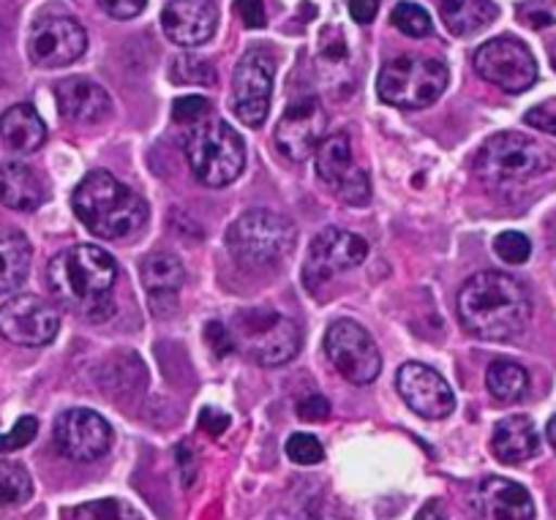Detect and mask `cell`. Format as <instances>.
Here are the masks:
<instances>
[{
	"label": "cell",
	"mask_w": 556,
	"mask_h": 520,
	"mask_svg": "<svg viewBox=\"0 0 556 520\" xmlns=\"http://www.w3.org/2000/svg\"><path fill=\"white\" fill-rule=\"evenodd\" d=\"M99 7L104 9L110 17L131 20L137 17V14H142V9L148 7V0H99Z\"/></svg>",
	"instance_id": "obj_41"
},
{
	"label": "cell",
	"mask_w": 556,
	"mask_h": 520,
	"mask_svg": "<svg viewBox=\"0 0 556 520\" xmlns=\"http://www.w3.org/2000/svg\"><path fill=\"white\" fill-rule=\"evenodd\" d=\"M287 455L301 466H317L325 458V447L314 433H292L287 439Z\"/></svg>",
	"instance_id": "obj_34"
},
{
	"label": "cell",
	"mask_w": 556,
	"mask_h": 520,
	"mask_svg": "<svg viewBox=\"0 0 556 520\" xmlns=\"http://www.w3.org/2000/svg\"><path fill=\"white\" fill-rule=\"evenodd\" d=\"M218 9L213 0H169L162 12V28L173 45L194 50L216 34Z\"/></svg>",
	"instance_id": "obj_19"
},
{
	"label": "cell",
	"mask_w": 556,
	"mask_h": 520,
	"mask_svg": "<svg viewBox=\"0 0 556 520\" xmlns=\"http://www.w3.org/2000/svg\"><path fill=\"white\" fill-rule=\"evenodd\" d=\"M55 101L61 115L66 117L68 123H79V126H90V123L104 121L112 110L110 93L88 77L63 79L55 88Z\"/></svg>",
	"instance_id": "obj_21"
},
{
	"label": "cell",
	"mask_w": 556,
	"mask_h": 520,
	"mask_svg": "<svg viewBox=\"0 0 556 520\" xmlns=\"http://www.w3.org/2000/svg\"><path fill=\"white\" fill-rule=\"evenodd\" d=\"M34 496V480L23 464L0 458V507H17Z\"/></svg>",
	"instance_id": "obj_30"
},
{
	"label": "cell",
	"mask_w": 556,
	"mask_h": 520,
	"mask_svg": "<svg viewBox=\"0 0 556 520\" xmlns=\"http://www.w3.org/2000/svg\"><path fill=\"white\" fill-rule=\"evenodd\" d=\"M415 520H445V515H442L440 504H437V502H429V504H424V507L417 509Z\"/></svg>",
	"instance_id": "obj_46"
},
{
	"label": "cell",
	"mask_w": 556,
	"mask_h": 520,
	"mask_svg": "<svg viewBox=\"0 0 556 520\" xmlns=\"http://www.w3.org/2000/svg\"><path fill=\"white\" fill-rule=\"evenodd\" d=\"M440 14L453 36H475L500 17V9L494 0H442Z\"/></svg>",
	"instance_id": "obj_26"
},
{
	"label": "cell",
	"mask_w": 556,
	"mask_h": 520,
	"mask_svg": "<svg viewBox=\"0 0 556 520\" xmlns=\"http://www.w3.org/2000/svg\"><path fill=\"white\" fill-rule=\"evenodd\" d=\"M36 433H39V420H36L34 415L20 417L17 426H14L12 431L0 433V455L17 453V449L28 447V444L36 439Z\"/></svg>",
	"instance_id": "obj_37"
},
{
	"label": "cell",
	"mask_w": 556,
	"mask_h": 520,
	"mask_svg": "<svg viewBox=\"0 0 556 520\" xmlns=\"http://www.w3.org/2000/svg\"><path fill=\"white\" fill-rule=\"evenodd\" d=\"M235 346L260 366H285L295 360L301 350V327L290 316L270 308H245L235 314V327H229Z\"/></svg>",
	"instance_id": "obj_5"
},
{
	"label": "cell",
	"mask_w": 556,
	"mask_h": 520,
	"mask_svg": "<svg viewBox=\"0 0 556 520\" xmlns=\"http://www.w3.org/2000/svg\"><path fill=\"white\" fill-rule=\"evenodd\" d=\"M200 428L205 433H211V436H222V433L229 428V417L222 415V411L205 409L200 415Z\"/></svg>",
	"instance_id": "obj_44"
},
{
	"label": "cell",
	"mask_w": 556,
	"mask_h": 520,
	"mask_svg": "<svg viewBox=\"0 0 556 520\" xmlns=\"http://www.w3.org/2000/svg\"><path fill=\"white\" fill-rule=\"evenodd\" d=\"M235 12H238L240 23L245 28H265L267 25V14L265 7H262V0H235Z\"/></svg>",
	"instance_id": "obj_40"
},
{
	"label": "cell",
	"mask_w": 556,
	"mask_h": 520,
	"mask_svg": "<svg viewBox=\"0 0 556 520\" xmlns=\"http://www.w3.org/2000/svg\"><path fill=\"white\" fill-rule=\"evenodd\" d=\"M551 66L556 68V47H554V50H551Z\"/></svg>",
	"instance_id": "obj_48"
},
{
	"label": "cell",
	"mask_w": 556,
	"mask_h": 520,
	"mask_svg": "<svg viewBox=\"0 0 556 520\" xmlns=\"http://www.w3.org/2000/svg\"><path fill=\"white\" fill-rule=\"evenodd\" d=\"M276 61L267 50H249L232 74V110L249 128H260L267 121L273 96Z\"/></svg>",
	"instance_id": "obj_12"
},
{
	"label": "cell",
	"mask_w": 556,
	"mask_h": 520,
	"mask_svg": "<svg viewBox=\"0 0 556 520\" xmlns=\"http://www.w3.org/2000/svg\"><path fill=\"white\" fill-rule=\"evenodd\" d=\"M475 72L505 93H523L538 83V63L529 47L513 36H500L475 52Z\"/></svg>",
	"instance_id": "obj_10"
},
{
	"label": "cell",
	"mask_w": 556,
	"mask_h": 520,
	"mask_svg": "<svg viewBox=\"0 0 556 520\" xmlns=\"http://www.w3.org/2000/svg\"><path fill=\"white\" fill-rule=\"evenodd\" d=\"M205 341L216 357H227L238 350L232 332H229V327H224L222 321H211V325L205 327Z\"/></svg>",
	"instance_id": "obj_39"
},
{
	"label": "cell",
	"mask_w": 556,
	"mask_h": 520,
	"mask_svg": "<svg viewBox=\"0 0 556 520\" xmlns=\"http://www.w3.org/2000/svg\"><path fill=\"white\" fill-rule=\"evenodd\" d=\"M325 355L336 371L352 384H371L382 371V355L366 327L352 319H339L325 332Z\"/></svg>",
	"instance_id": "obj_9"
},
{
	"label": "cell",
	"mask_w": 556,
	"mask_h": 520,
	"mask_svg": "<svg viewBox=\"0 0 556 520\" xmlns=\"http://www.w3.org/2000/svg\"><path fill=\"white\" fill-rule=\"evenodd\" d=\"M379 12V0H350V14L357 25L374 23Z\"/></svg>",
	"instance_id": "obj_43"
},
{
	"label": "cell",
	"mask_w": 556,
	"mask_h": 520,
	"mask_svg": "<svg viewBox=\"0 0 556 520\" xmlns=\"http://www.w3.org/2000/svg\"><path fill=\"white\" fill-rule=\"evenodd\" d=\"M328 415H330V404L317 393L306 395V398L298 404V417L306 422H323V420H328Z\"/></svg>",
	"instance_id": "obj_42"
},
{
	"label": "cell",
	"mask_w": 556,
	"mask_h": 520,
	"mask_svg": "<svg viewBox=\"0 0 556 520\" xmlns=\"http://www.w3.org/2000/svg\"><path fill=\"white\" fill-rule=\"evenodd\" d=\"M390 23H393L395 30H401L409 39H426L431 34V14L426 12L424 7H417V3H399L390 14Z\"/></svg>",
	"instance_id": "obj_32"
},
{
	"label": "cell",
	"mask_w": 556,
	"mask_h": 520,
	"mask_svg": "<svg viewBox=\"0 0 556 520\" xmlns=\"http://www.w3.org/2000/svg\"><path fill=\"white\" fill-rule=\"evenodd\" d=\"M186 158L194 178L207 189H224L240 178L245 166V142L227 121L207 117L191 126L186 137Z\"/></svg>",
	"instance_id": "obj_4"
},
{
	"label": "cell",
	"mask_w": 556,
	"mask_h": 520,
	"mask_svg": "<svg viewBox=\"0 0 556 520\" xmlns=\"http://www.w3.org/2000/svg\"><path fill=\"white\" fill-rule=\"evenodd\" d=\"M368 256V240L346 229L328 227L312 240L308 249L306 265H303V281L312 292L330 281V278L341 276L346 270H355L366 262Z\"/></svg>",
	"instance_id": "obj_11"
},
{
	"label": "cell",
	"mask_w": 556,
	"mask_h": 520,
	"mask_svg": "<svg viewBox=\"0 0 556 520\" xmlns=\"http://www.w3.org/2000/svg\"><path fill=\"white\" fill-rule=\"evenodd\" d=\"M532 316V300L518 278L483 270L458 292V319L480 341H510L521 335Z\"/></svg>",
	"instance_id": "obj_2"
},
{
	"label": "cell",
	"mask_w": 556,
	"mask_h": 520,
	"mask_svg": "<svg viewBox=\"0 0 556 520\" xmlns=\"http://www.w3.org/2000/svg\"><path fill=\"white\" fill-rule=\"evenodd\" d=\"M295 224L290 218L278 216V213L265 211V207L245 211L227 229L229 254L245 267L276 265L285 256H290V251L295 249Z\"/></svg>",
	"instance_id": "obj_6"
},
{
	"label": "cell",
	"mask_w": 556,
	"mask_h": 520,
	"mask_svg": "<svg viewBox=\"0 0 556 520\" xmlns=\"http://www.w3.org/2000/svg\"><path fill=\"white\" fill-rule=\"evenodd\" d=\"M55 444L72 460H99L112 447V428L99 411L68 409L55 420Z\"/></svg>",
	"instance_id": "obj_17"
},
{
	"label": "cell",
	"mask_w": 556,
	"mask_h": 520,
	"mask_svg": "<svg viewBox=\"0 0 556 520\" xmlns=\"http://www.w3.org/2000/svg\"><path fill=\"white\" fill-rule=\"evenodd\" d=\"M47 196H50V189L34 166L23 164V161L0 164V205L9 211L30 213L39 211Z\"/></svg>",
	"instance_id": "obj_23"
},
{
	"label": "cell",
	"mask_w": 556,
	"mask_h": 520,
	"mask_svg": "<svg viewBox=\"0 0 556 520\" xmlns=\"http://www.w3.org/2000/svg\"><path fill=\"white\" fill-rule=\"evenodd\" d=\"M115 259L99 245H72L52 256L47 267L52 297L88 321H104L115 314Z\"/></svg>",
	"instance_id": "obj_1"
},
{
	"label": "cell",
	"mask_w": 556,
	"mask_h": 520,
	"mask_svg": "<svg viewBox=\"0 0 556 520\" xmlns=\"http://www.w3.org/2000/svg\"><path fill=\"white\" fill-rule=\"evenodd\" d=\"M139 276H142V287H146L148 300H151L156 314H169V310H175V305H178V292L186 281V270L184 265H180L178 256L167 254V251H156V254L142 259Z\"/></svg>",
	"instance_id": "obj_22"
},
{
	"label": "cell",
	"mask_w": 556,
	"mask_h": 520,
	"mask_svg": "<svg viewBox=\"0 0 556 520\" xmlns=\"http://www.w3.org/2000/svg\"><path fill=\"white\" fill-rule=\"evenodd\" d=\"M74 520H142V515L121 498H99L74 509Z\"/></svg>",
	"instance_id": "obj_33"
},
{
	"label": "cell",
	"mask_w": 556,
	"mask_h": 520,
	"mask_svg": "<svg viewBox=\"0 0 556 520\" xmlns=\"http://www.w3.org/2000/svg\"><path fill=\"white\" fill-rule=\"evenodd\" d=\"M551 166L548 153L529 137L516 131H502L485 139L475 155V172L485 183L510 186L523 183Z\"/></svg>",
	"instance_id": "obj_8"
},
{
	"label": "cell",
	"mask_w": 556,
	"mask_h": 520,
	"mask_svg": "<svg viewBox=\"0 0 556 520\" xmlns=\"http://www.w3.org/2000/svg\"><path fill=\"white\" fill-rule=\"evenodd\" d=\"M545 439H548L551 449H554V453H556V415L551 417L548 426H545Z\"/></svg>",
	"instance_id": "obj_47"
},
{
	"label": "cell",
	"mask_w": 556,
	"mask_h": 520,
	"mask_svg": "<svg viewBox=\"0 0 556 520\" xmlns=\"http://www.w3.org/2000/svg\"><path fill=\"white\" fill-rule=\"evenodd\" d=\"M485 388L500 404H516L529 388V373L513 360H494L485 371Z\"/></svg>",
	"instance_id": "obj_28"
},
{
	"label": "cell",
	"mask_w": 556,
	"mask_h": 520,
	"mask_svg": "<svg viewBox=\"0 0 556 520\" xmlns=\"http://www.w3.org/2000/svg\"><path fill=\"white\" fill-rule=\"evenodd\" d=\"M496 458L507 466L523 464L540 453V436L534 422L527 415H513L496 422L494 442H491Z\"/></svg>",
	"instance_id": "obj_24"
},
{
	"label": "cell",
	"mask_w": 556,
	"mask_h": 520,
	"mask_svg": "<svg viewBox=\"0 0 556 520\" xmlns=\"http://www.w3.org/2000/svg\"><path fill=\"white\" fill-rule=\"evenodd\" d=\"M317 175L330 191L341 196L346 205H368L371 200V183L368 175L355 166L352 158V144L346 134H330L317 148Z\"/></svg>",
	"instance_id": "obj_15"
},
{
	"label": "cell",
	"mask_w": 556,
	"mask_h": 520,
	"mask_svg": "<svg viewBox=\"0 0 556 520\" xmlns=\"http://www.w3.org/2000/svg\"><path fill=\"white\" fill-rule=\"evenodd\" d=\"M523 123L532 128H538V131L556 134V115H551L548 110H529L527 115H523Z\"/></svg>",
	"instance_id": "obj_45"
},
{
	"label": "cell",
	"mask_w": 556,
	"mask_h": 520,
	"mask_svg": "<svg viewBox=\"0 0 556 520\" xmlns=\"http://www.w3.org/2000/svg\"><path fill=\"white\" fill-rule=\"evenodd\" d=\"M328 115L317 99H301L290 104L278 121L276 144L290 161H306L317 153L319 142L325 139Z\"/></svg>",
	"instance_id": "obj_18"
},
{
	"label": "cell",
	"mask_w": 556,
	"mask_h": 520,
	"mask_svg": "<svg viewBox=\"0 0 556 520\" xmlns=\"http://www.w3.org/2000/svg\"><path fill=\"white\" fill-rule=\"evenodd\" d=\"M88 50V34L68 14H45L30 25L28 58L39 68H61Z\"/></svg>",
	"instance_id": "obj_13"
},
{
	"label": "cell",
	"mask_w": 556,
	"mask_h": 520,
	"mask_svg": "<svg viewBox=\"0 0 556 520\" xmlns=\"http://www.w3.org/2000/svg\"><path fill=\"white\" fill-rule=\"evenodd\" d=\"M447 66L437 58L401 55L384 63L377 77V93L384 104L399 110H426L447 88Z\"/></svg>",
	"instance_id": "obj_7"
},
{
	"label": "cell",
	"mask_w": 556,
	"mask_h": 520,
	"mask_svg": "<svg viewBox=\"0 0 556 520\" xmlns=\"http://www.w3.org/2000/svg\"><path fill=\"white\" fill-rule=\"evenodd\" d=\"M0 139L12 153H36L47 142V126L30 104H14L0 117Z\"/></svg>",
	"instance_id": "obj_25"
},
{
	"label": "cell",
	"mask_w": 556,
	"mask_h": 520,
	"mask_svg": "<svg viewBox=\"0 0 556 520\" xmlns=\"http://www.w3.org/2000/svg\"><path fill=\"white\" fill-rule=\"evenodd\" d=\"M475 507L483 520H534V502L527 487L505 477H485Z\"/></svg>",
	"instance_id": "obj_20"
},
{
	"label": "cell",
	"mask_w": 556,
	"mask_h": 520,
	"mask_svg": "<svg viewBox=\"0 0 556 520\" xmlns=\"http://www.w3.org/2000/svg\"><path fill=\"white\" fill-rule=\"evenodd\" d=\"M30 256L34 251L23 232H0V294L17 292L23 287L30 272Z\"/></svg>",
	"instance_id": "obj_27"
},
{
	"label": "cell",
	"mask_w": 556,
	"mask_h": 520,
	"mask_svg": "<svg viewBox=\"0 0 556 520\" xmlns=\"http://www.w3.org/2000/svg\"><path fill=\"white\" fill-rule=\"evenodd\" d=\"M211 117V101L205 96H180L173 104V121L184 126H197V123Z\"/></svg>",
	"instance_id": "obj_38"
},
{
	"label": "cell",
	"mask_w": 556,
	"mask_h": 520,
	"mask_svg": "<svg viewBox=\"0 0 556 520\" xmlns=\"http://www.w3.org/2000/svg\"><path fill=\"white\" fill-rule=\"evenodd\" d=\"M401 398L415 415L426 420H445L456 409V395L440 371L426 363H406L395 377Z\"/></svg>",
	"instance_id": "obj_16"
},
{
	"label": "cell",
	"mask_w": 556,
	"mask_h": 520,
	"mask_svg": "<svg viewBox=\"0 0 556 520\" xmlns=\"http://www.w3.org/2000/svg\"><path fill=\"white\" fill-rule=\"evenodd\" d=\"M494 251L502 262L507 265H523L532 254V243H529L527 234L521 232H502L500 238L494 240Z\"/></svg>",
	"instance_id": "obj_36"
},
{
	"label": "cell",
	"mask_w": 556,
	"mask_h": 520,
	"mask_svg": "<svg viewBox=\"0 0 556 520\" xmlns=\"http://www.w3.org/2000/svg\"><path fill=\"white\" fill-rule=\"evenodd\" d=\"M61 330V314L39 294H17L0 305V335L17 346H47Z\"/></svg>",
	"instance_id": "obj_14"
},
{
	"label": "cell",
	"mask_w": 556,
	"mask_h": 520,
	"mask_svg": "<svg viewBox=\"0 0 556 520\" xmlns=\"http://www.w3.org/2000/svg\"><path fill=\"white\" fill-rule=\"evenodd\" d=\"M317 68L325 79H344L350 77V41L339 28H325L319 34L317 47Z\"/></svg>",
	"instance_id": "obj_29"
},
{
	"label": "cell",
	"mask_w": 556,
	"mask_h": 520,
	"mask_svg": "<svg viewBox=\"0 0 556 520\" xmlns=\"http://www.w3.org/2000/svg\"><path fill=\"white\" fill-rule=\"evenodd\" d=\"M516 14L529 28H551V25H556V0H523V3H518Z\"/></svg>",
	"instance_id": "obj_35"
},
{
	"label": "cell",
	"mask_w": 556,
	"mask_h": 520,
	"mask_svg": "<svg viewBox=\"0 0 556 520\" xmlns=\"http://www.w3.org/2000/svg\"><path fill=\"white\" fill-rule=\"evenodd\" d=\"M169 79L175 85H216V68L200 55H178L169 66Z\"/></svg>",
	"instance_id": "obj_31"
},
{
	"label": "cell",
	"mask_w": 556,
	"mask_h": 520,
	"mask_svg": "<svg viewBox=\"0 0 556 520\" xmlns=\"http://www.w3.org/2000/svg\"><path fill=\"white\" fill-rule=\"evenodd\" d=\"M72 207L83 227L104 240H126L148 224L146 200L104 169L85 175L74 189Z\"/></svg>",
	"instance_id": "obj_3"
}]
</instances>
